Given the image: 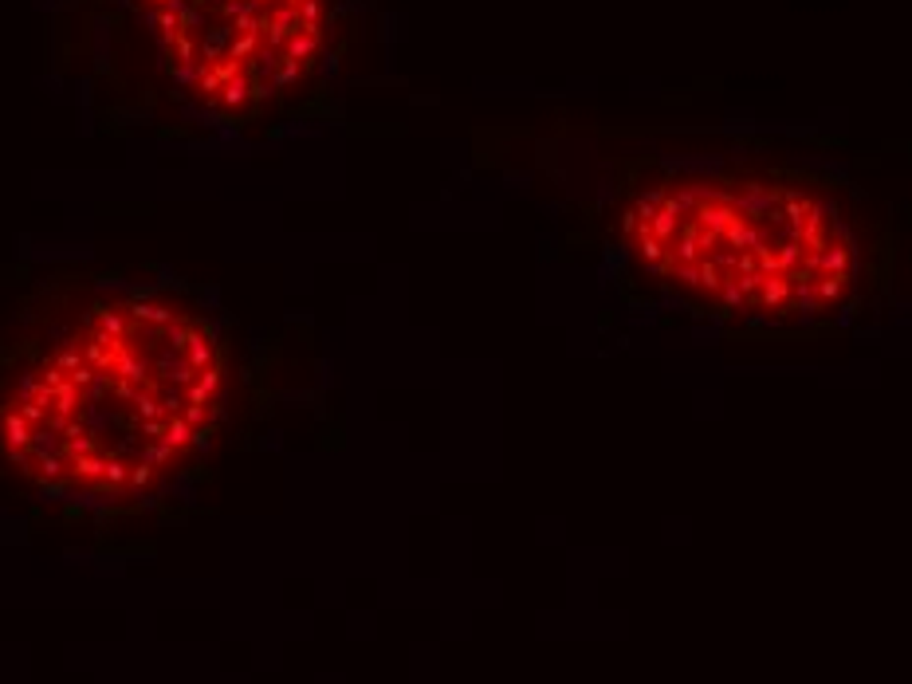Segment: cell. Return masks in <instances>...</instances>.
I'll list each match as a JSON object with an SVG mask.
<instances>
[{"label": "cell", "mask_w": 912, "mask_h": 684, "mask_svg": "<svg viewBox=\"0 0 912 684\" xmlns=\"http://www.w3.org/2000/svg\"><path fill=\"white\" fill-rule=\"evenodd\" d=\"M614 240L637 280L728 327H822L869 283L853 201L798 165L653 161L621 185Z\"/></svg>", "instance_id": "1"}, {"label": "cell", "mask_w": 912, "mask_h": 684, "mask_svg": "<svg viewBox=\"0 0 912 684\" xmlns=\"http://www.w3.org/2000/svg\"><path fill=\"white\" fill-rule=\"evenodd\" d=\"M224 405L220 342L197 315L166 299L102 295L28 346L0 381V440L12 460L48 440L63 452L48 476L79 472L102 480V437L134 444V421L166 452L205 444Z\"/></svg>", "instance_id": "2"}, {"label": "cell", "mask_w": 912, "mask_h": 684, "mask_svg": "<svg viewBox=\"0 0 912 684\" xmlns=\"http://www.w3.org/2000/svg\"><path fill=\"white\" fill-rule=\"evenodd\" d=\"M118 55L181 123L244 130L319 83L339 0H107Z\"/></svg>", "instance_id": "3"}]
</instances>
